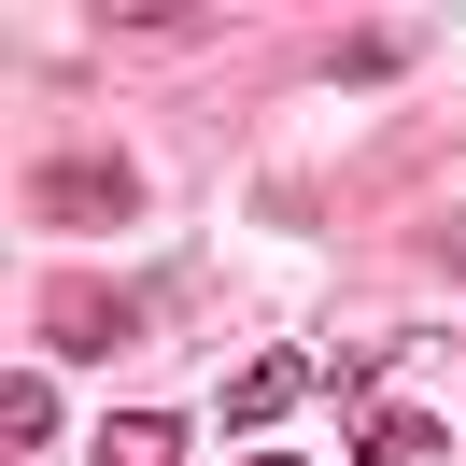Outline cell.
Returning a JSON list of instances; mask_svg holds the SVG:
<instances>
[{
	"mask_svg": "<svg viewBox=\"0 0 466 466\" xmlns=\"http://www.w3.org/2000/svg\"><path fill=\"white\" fill-rule=\"evenodd\" d=\"M353 466H452V438H438V410L368 396V424H353Z\"/></svg>",
	"mask_w": 466,
	"mask_h": 466,
	"instance_id": "1",
	"label": "cell"
},
{
	"mask_svg": "<svg viewBox=\"0 0 466 466\" xmlns=\"http://www.w3.org/2000/svg\"><path fill=\"white\" fill-rule=\"evenodd\" d=\"M43 212H57V227H127L142 184H127L114 156H86V170H43Z\"/></svg>",
	"mask_w": 466,
	"mask_h": 466,
	"instance_id": "2",
	"label": "cell"
},
{
	"mask_svg": "<svg viewBox=\"0 0 466 466\" xmlns=\"http://www.w3.org/2000/svg\"><path fill=\"white\" fill-rule=\"evenodd\" d=\"M297 396H311V353H255V368H240V381H227V396H212V410H227L240 438H268V424H283Z\"/></svg>",
	"mask_w": 466,
	"mask_h": 466,
	"instance_id": "3",
	"label": "cell"
},
{
	"mask_svg": "<svg viewBox=\"0 0 466 466\" xmlns=\"http://www.w3.org/2000/svg\"><path fill=\"white\" fill-rule=\"evenodd\" d=\"M99 466H184V410H114L99 424Z\"/></svg>",
	"mask_w": 466,
	"mask_h": 466,
	"instance_id": "4",
	"label": "cell"
},
{
	"mask_svg": "<svg viewBox=\"0 0 466 466\" xmlns=\"http://www.w3.org/2000/svg\"><path fill=\"white\" fill-rule=\"evenodd\" d=\"M0 424H15V452H43V438H57V381L15 368V381H0Z\"/></svg>",
	"mask_w": 466,
	"mask_h": 466,
	"instance_id": "5",
	"label": "cell"
},
{
	"mask_svg": "<svg viewBox=\"0 0 466 466\" xmlns=\"http://www.w3.org/2000/svg\"><path fill=\"white\" fill-rule=\"evenodd\" d=\"M114 339H127L114 297H71V311H57V353H114Z\"/></svg>",
	"mask_w": 466,
	"mask_h": 466,
	"instance_id": "6",
	"label": "cell"
},
{
	"mask_svg": "<svg viewBox=\"0 0 466 466\" xmlns=\"http://www.w3.org/2000/svg\"><path fill=\"white\" fill-rule=\"evenodd\" d=\"M255 466H297V452H255Z\"/></svg>",
	"mask_w": 466,
	"mask_h": 466,
	"instance_id": "7",
	"label": "cell"
}]
</instances>
